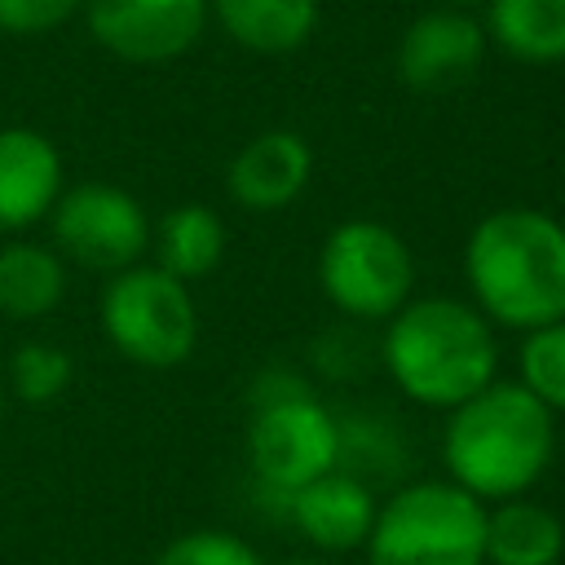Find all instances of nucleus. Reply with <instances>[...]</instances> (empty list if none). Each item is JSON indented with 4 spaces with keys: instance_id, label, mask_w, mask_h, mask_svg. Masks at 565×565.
<instances>
[{
    "instance_id": "nucleus-1",
    "label": "nucleus",
    "mask_w": 565,
    "mask_h": 565,
    "mask_svg": "<svg viewBox=\"0 0 565 565\" xmlns=\"http://www.w3.org/2000/svg\"><path fill=\"white\" fill-rule=\"evenodd\" d=\"M468 300L490 327L534 331L565 318V225L539 207H494L463 243Z\"/></svg>"
},
{
    "instance_id": "nucleus-2",
    "label": "nucleus",
    "mask_w": 565,
    "mask_h": 565,
    "mask_svg": "<svg viewBox=\"0 0 565 565\" xmlns=\"http://www.w3.org/2000/svg\"><path fill=\"white\" fill-rule=\"evenodd\" d=\"M556 455V415L516 380H494L463 406L446 411V481L472 499L503 503L530 494Z\"/></svg>"
},
{
    "instance_id": "nucleus-3",
    "label": "nucleus",
    "mask_w": 565,
    "mask_h": 565,
    "mask_svg": "<svg viewBox=\"0 0 565 565\" xmlns=\"http://www.w3.org/2000/svg\"><path fill=\"white\" fill-rule=\"evenodd\" d=\"M380 358L388 380L428 411H455L499 380L494 327L455 296H411L384 322Z\"/></svg>"
},
{
    "instance_id": "nucleus-4",
    "label": "nucleus",
    "mask_w": 565,
    "mask_h": 565,
    "mask_svg": "<svg viewBox=\"0 0 565 565\" xmlns=\"http://www.w3.org/2000/svg\"><path fill=\"white\" fill-rule=\"evenodd\" d=\"M366 565H486V503L446 477L411 481L375 508Z\"/></svg>"
},
{
    "instance_id": "nucleus-5",
    "label": "nucleus",
    "mask_w": 565,
    "mask_h": 565,
    "mask_svg": "<svg viewBox=\"0 0 565 565\" xmlns=\"http://www.w3.org/2000/svg\"><path fill=\"white\" fill-rule=\"evenodd\" d=\"M97 313L110 349L146 371H172L199 344V309L190 282L146 260L106 278Z\"/></svg>"
},
{
    "instance_id": "nucleus-6",
    "label": "nucleus",
    "mask_w": 565,
    "mask_h": 565,
    "mask_svg": "<svg viewBox=\"0 0 565 565\" xmlns=\"http://www.w3.org/2000/svg\"><path fill=\"white\" fill-rule=\"evenodd\" d=\"M318 287L335 313L388 322L415 296V256L393 225L353 216L322 238Z\"/></svg>"
},
{
    "instance_id": "nucleus-7",
    "label": "nucleus",
    "mask_w": 565,
    "mask_h": 565,
    "mask_svg": "<svg viewBox=\"0 0 565 565\" xmlns=\"http://www.w3.org/2000/svg\"><path fill=\"white\" fill-rule=\"evenodd\" d=\"M247 459L265 490L291 494L305 481L340 468V424L335 415L305 393V384H287L256 402L247 424Z\"/></svg>"
},
{
    "instance_id": "nucleus-8",
    "label": "nucleus",
    "mask_w": 565,
    "mask_h": 565,
    "mask_svg": "<svg viewBox=\"0 0 565 565\" xmlns=\"http://www.w3.org/2000/svg\"><path fill=\"white\" fill-rule=\"evenodd\" d=\"M49 230L66 265L97 269L110 278L150 256L154 221L132 190L110 181H79V185H66L62 199L53 203Z\"/></svg>"
},
{
    "instance_id": "nucleus-9",
    "label": "nucleus",
    "mask_w": 565,
    "mask_h": 565,
    "mask_svg": "<svg viewBox=\"0 0 565 565\" xmlns=\"http://www.w3.org/2000/svg\"><path fill=\"white\" fill-rule=\"evenodd\" d=\"M84 22L110 57L163 66L199 44L212 13L207 0H84Z\"/></svg>"
},
{
    "instance_id": "nucleus-10",
    "label": "nucleus",
    "mask_w": 565,
    "mask_h": 565,
    "mask_svg": "<svg viewBox=\"0 0 565 565\" xmlns=\"http://www.w3.org/2000/svg\"><path fill=\"white\" fill-rule=\"evenodd\" d=\"M490 40L477 13L468 9H424L397 40L393 66L397 79L415 93H446L459 88L486 57Z\"/></svg>"
},
{
    "instance_id": "nucleus-11",
    "label": "nucleus",
    "mask_w": 565,
    "mask_h": 565,
    "mask_svg": "<svg viewBox=\"0 0 565 565\" xmlns=\"http://www.w3.org/2000/svg\"><path fill=\"white\" fill-rule=\"evenodd\" d=\"M313 177V150L291 128H265L243 141L225 168V190L247 212L291 207Z\"/></svg>"
},
{
    "instance_id": "nucleus-12",
    "label": "nucleus",
    "mask_w": 565,
    "mask_h": 565,
    "mask_svg": "<svg viewBox=\"0 0 565 565\" xmlns=\"http://www.w3.org/2000/svg\"><path fill=\"white\" fill-rule=\"evenodd\" d=\"M62 190L66 172L57 146L26 124L0 128V234H18L49 221Z\"/></svg>"
},
{
    "instance_id": "nucleus-13",
    "label": "nucleus",
    "mask_w": 565,
    "mask_h": 565,
    "mask_svg": "<svg viewBox=\"0 0 565 565\" xmlns=\"http://www.w3.org/2000/svg\"><path fill=\"white\" fill-rule=\"evenodd\" d=\"M375 494L362 477L331 468L313 481H305L300 490L287 494V512L291 525L300 530V539L318 552H353L366 543L371 521H375Z\"/></svg>"
},
{
    "instance_id": "nucleus-14",
    "label": "nucleus",
    "mask_w": 565,
    "mask_h": 565,
    "mask_svg": "<svg viewBox=\"0 0 565 565\" xmlns=\"http://www.w3.org/2000/svg\"><path fill=\"white\" fill-rule=\"evenodd\" d=\"M212 22L247 53L287 57L318 31V0H207Z\"/></svg>"
},
{
    "instance_id": "nucleus-15",
    "label": "nucleus",
    "mask_w": 565,
    "mask_h": 565,
    "mask_svg": "<svg viewBox=\"0 0 565 565\" xmlns=\"http://www.w3.org/2000/svg\"><path fill=\"white\" fill-rule=\"evenodd\" d=\"M565 556V521L539 499H503L486 508V565H556Z\"/></svg>"
},
{
    "instance_id": "nucleus-16",
    "label": "nucleus",
    "mask_w": 565,
    "mask_h": 565,
    "mask_svg": "<svg viewBox=\"0 0 565 565\" xmlns=\"http://www.w3.org/2000/svg\"><path fill=\"white\" fill-rule=\"evenodd\" d=\"M150 265L181 282L207 278L225 260V221L207 203H177L150 230Z\"/></svg>"
},
{
    "instance_id": "nucleus-17",
    "label": "nucleus",
    "mask_w": 565,
    "mask_h": 565,
    "mask_svg": "<svg viewBox=\"0 0 565 565\" xmlns=\"http://www.w3.org/2000/svg\"><path fill=\"white\" fill-rule=\"evenodd\" d=\"M66 300V260L53 243H4L0 247V313L13 322H40Z\"/></svg>"
},
{
    "instance_id": "nucleus-18",
    "label": "nucleus",
    "mask_w": 565,
    "mask_h": 565,
    "mask_svg": "<svg viewBox=\"0 0 565 565\" xmlns=\"http://www.w3.org/2000/svg\"><path fill=\"white\" fill-rule=\"evenodd\" d=\"M486 40L525 66L565 62V0H486Z\"/></svg>"
},
{
    "instance_id": "nucleus-19",
    "label": "nucleus",
    "mask_w": 565,
    "mask_h": 565,
    "mask_svg": "<svg viewBox=\"0 0 565 565\" xmlns=\"http://www.w3.org/2000/svg\"><path fill=\"white\" fill-rule=\"evenodd\" d=\"M0 375H4L9 397L26 402V406H49L71 388L75 362L53 340H26V344L13 349V358H9V366Z\"/></svg>"
},
{
    "instance_id": "nucleus-20",
    "label": "nucleus",
    "mask_w": 565,
    "mask_h": 565,
    "mask_svg": "<svg viewBox=\"0 0 565 565\" xmlns=\"http://www.w3.org/2000/svg\"><path fill=\"white\" fill-rule=\"evenodd\" d=\"M516 384L539 397L552 415L565 411V318L534 327L521 335L516 349Z\"/></svg>"
},
{
    "instance_id": "nucleus-21",
    "label": "nucleus",
    "mask_w": 565,
    "mask_h": 565,
    "mask_svg": "<svg viewBox=\"0 0 565 565\" xmlns=\"http://www.w3.org/2000/svg\"><path fill=\"white\" fill-rule=\"evenodd\" d=\"M154 565H265L256 556V547L230 530H185L177 534L159 556Z\"/></svg>"
},
{
    "instance_id": "nucleus-22",
    "label": "nucleus",
    "mask_w": 565,
    "mask_h": 565,
    "mask_svg": "<svg viewBox=\"0 0 565 565\" xmlns=\"http://www.w3.org/2000/svg\"><path fill=\"white\" fill-rule=\"evenodd\" d=\"M84 13V0H0V35H44Z\"/></svg>"
},
{
    "instance_id": "nucleus-23",
    "label": "nucleus",
    "mask_w": 565,
    "mask_h": 565,
    "mask_svg": "<svg viewBox=\"0 0 565 565\" xmlns=\"http://www.w3.org/2000/svg\"><path fill=\"white\" fill-rule=\"evenodd\" d=\"M274 565H331L322 556H287V561H274Z\"/></svg>"
},
{
    "instance_id": "nucleus-24",
    "label": "nucleus",
    "mask_w": 565,
    "mask_h": 565,
    "mask_svg": "<svg viewBox=\"0 0 565 565\" xmlns=\"http://www.w3.org/2000/svg\"><path fill=\"white\" fill-rule=\"evenodd\" d=\"M441 4H446V9H468V13H472V9L486 4V0H441Z\"/></svg>"
},
{
    "instance_id": "nucleus-25",
    "label": "nucleus",
    "mask_w": 565,
    "mask_h": 565,
    "mask_svg": "<svg viewBox=\"0 0 565 565\" xmlns=\"http://www.w3.org/2000/svg\"><path fill=\"white\" fill-rule=\"evenodd\" d=\"M4 406H9V388H4V375H0V419H4Z\"/></svg>"
}]
</instances>
